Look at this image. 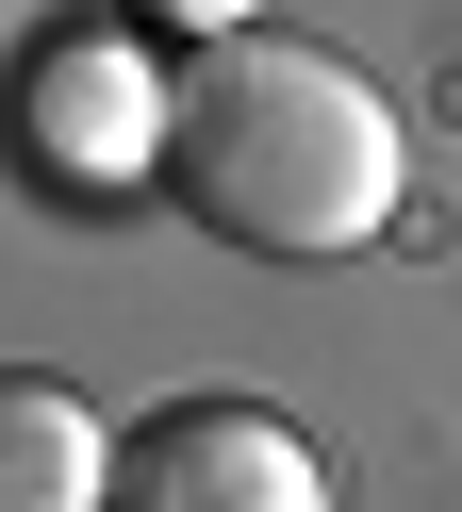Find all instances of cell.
<instances>
[{
  "mask_svg": "<svg viewBox=\"0 0 462 512\" xmlns=\"http://www.w3.org/2000/svg\"><path fill=\"white\" fill-rule=\"evenodd\" d=\"M165 199L215 248H248V265H347L413 199V133H396V100L347 50L281 34V17L264 34H198L182 100H165Z\"/></svg>",
  "mask_w": 462,
  "mask_h": 512,
  "instance_id": "cell-1",
  "label": "cell"
},
{
  "mask_svg": "<svg viewBox=\"0 0 462 512\" xmlns=\"http://www.w3.org/2000/svg\"><path fill=\"white\" fill-rule=\"evenodd\" d=\"M165 100H182V67L149 50V17H50V34L0 67V149H17L33 199H132V182H165Z\"/></svg>",
  "mask_w": 462,
  "mask_h": 512,
  "instance_id": "cell-2",
  "label": "cell"
},
{
  "mask_svg": "<svg viewBox=\"0 0 462 512\" xmlns=\"http://www.w3.org/2000/svg\"><path fill=\"white\" fill-rule=\"evenodd\" d=\"M116 512H347L314 463V430L264 397H165L116 463Z\"/></svg>",
  "mask_w": 462,
  "mask_h": 512,
  "instance_id": "cell-3",
  "label": "cell"
},
{
  "mask_svg": "<svg viewBox=\"0 0 462 512\" xmlns=\"http://www.w3.org/2000/svg\"><path fill=\"white\" fill-rule=\"evenodd\" d=\"M132 430L50 364H0V512H116Z\"/></svg>",
  "mask_w": 462,
  "mask_h": 512,
  "instance_id": "cell-4",
  "label": "cell"
},
{
  "mask_svg": "<svg viewBox=\"0 0 462 512\" xmlns=\"http://www.w3.org/2000/svg\"><path fill=\"white\" fill-rule=\"evenodd\" d=\"M116 17H149V34H182V50L198 34H264V0H116Z\"/></svg>",
  "mask_w": 462,
  "mask_h": 512,
  "instance_id": "cell-5",
  "label": "cell"
}]
</instances>
